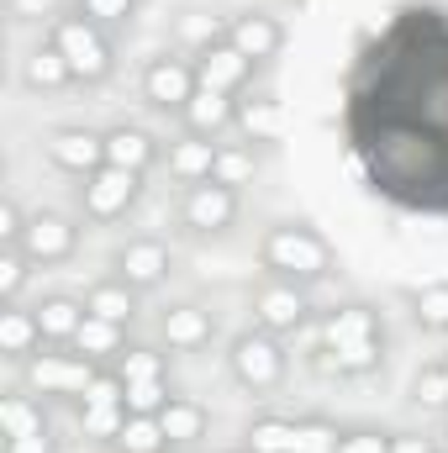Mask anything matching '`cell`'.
Instances as JSON below:
<instances>
[{"label":"cell","instance_id":"obj_1","mask_svg":"<svg viewBox=\"0 0 448 453\" xmlns=\"http://www.w3.org/2000/svg\"><path fill=\"white\" fill-rule=\"evenodd\" d=\"M348 148L375 196L448 211V11L406 5L348 80Z\"/></svg>","mask_w":448,"mask_h":453},{"label":"cell","instance_id":"obj_2","mask_svg":"<svg viewBox=\"0 0 448 453\" xmlns=\"http://www.w3.org/2000/svg\"><path fill=\"white\" fill-rule=\"evenodd\" d=\"M322 369L337 374H369L380 364V317L369 306H337L322 322Z\"/></svg>","mask_w":448,"mask_h":453},{"label":"cell","instance_id":"obj_3","mask_svg":"<svg viewBox=\"0 0 448 453\" xmlns=\"http://www.w3.org/2000/svg\"><path fill=\"white\" fill-rule=\"evenodd\" d=\"M264 269L274 280L306 285V280H322L333 269V248L312 226H269V237H264Z\"/></svg>","mask_w":448,"mask_h":453},{"label":"cell","instance_id":"obj_4","mask_svg":"<svg viewBox=\"0 0 448 453\" xmlns=\"http://www.w3.org/2000/svg\"><path fill=\"white\" fill-rule=\"evenodd\" d=\"M53 48L69 58L74 85H96V80L112 74V42H106L101 27L85 21V16H58V21H53Z\"/></svg>","mask_w":448,"mask_h":453},{"label":"cell","instance_id":"obj_5","mask_svg":"<svg viewBox=\"0 0 448 453\" xmlns=\"http://www.w3.org/2000/svg\"><path fill=\"white\" fill-rule=\"evenodd\" d=\"M227 364H232V374H237V385L243 390H253V395H264V390H274L280 380H285V348L274 333H243V338L232 342V353H227Z\"/></svg>","mask_w":448,"mask_h":453},{"label":"cell","instance_id":"obj_6","mask_svg":"<svg viewBox=\"0 0 448 453\" xmlns=\"http://www.w3.org/2000/svg\"><path fill=\"white\" fill-rule=\"evenodd\" d=\"M96 358H85V353H37L32 364H27V380H32V390H42V395H85L90 385H96Z\"/></svg>","mask_w":448,"mask_h":453},{"label":"cell","instance_id":"obj_7","mask_svg":"<svg viewBox=\"0 0 448 453\" xmlns=\"http://www.w3.org/2000/svg\"><path fill=\"white\" fill-rule=\"evenodd\" d=\"M196 90H201V80H196V64H185V58L164 53L143 69V101L158 111H185L196 101Z\"/></svg>","mask_w":448,"mask_h":453},{"label":"cell","instance_id":"obj_8","mask_svg":"<svg viewBox=\"0 0 448 453\" xmlns=\"http://www.w3.org/2000/svg\"><path fill=\"white\" fill-rule=\"evenodd\" d=\"M137 190H143V174H132V169H116V164H106V169H96L90 180H85V217L90 222H116L132 201H137Z\"/></svg>","mask_w":448,"mask_h":453},{"label":"cell","instance_id":"obj_9","mask_svg":"<svg viewBox=\"0 0 448 453\" xmlns=\"http://www.w3.org/2000/svg\"><path fill=\"white\" fill-rule=\"evenodd\" d=\"M80 422H85L90 438H112L116 443V433L127 422V385H121V374H96V385L80 395Z\"/></svg>","mask_w":448,"mask_h":453},{"label":"cell","instance_id":"obj_10","mask_svg":"<svg viewBox=\"0 0 448 453\" xmlns=\"http://www.w3.org/2000/svg\"><path fill=\"white\" fill-rule=\"evenodd\" d=\"M74 242H80V226L69 222V217H53V211H42V217H32L27 232H21V253L32 258V264H64L69 253H74Z\"/></svg>","mask_w":448,"mask_h":453},{"label":"cell","instance_id":"obj_11","mask_svg":"<svg viewBox=\"0 0 448 453\" xmlns=\"http://www.w3.org/2000/svg\"><path fill=\"white\" fill-rule=\"evenodd\" d=\"M180 217H185L190 232H227L232 217H237V190H232V185H217V180L190 185V196H185Z\"/></svg>","mask_w":448,"mask_h":453},{"label":"cell","instance_id":"obj_12","mask_svg":"<svg viewBox=\"0 0 448 453\" xmlns=\"http://www.w3.org/2000/svg\"><path fill=\"white\" fill-rule=\"evenodd\" d=\"M306 296H301V285H290V280H274L269 290H259V301H253V322L264 327V333H274V338H285V333H296L301 322H306Z\"/></svg>","mask_w":448,"mask_h":453},{"label":"cell","instance_id":"obj_13","mask_svg":"<svg viewBox=\"0 0 448 453\" xmlns=\"http://www.w3.org/2000/svg\"><path fill=\"white\" fill-rule=\"evenodd\" d=\"M253 58H243L232 42H217V48H206V53H196V80H201V90H222V96H237L248 80H253Z\"/></svg>","mask_w":448,"mask_h":453},{"label":"cell","instance_id":"obj_14","mask_svg":"<svg viewBox=\"0 0 448 453\" xmlns=\"http://www.w3.org/2000/svg\"><path fill=\"white\" fill-rule=\"evenodd\" d=\"M48 158H53L58 169L90 180L96 169H106V137H96V132H85V127H64V132L48 137Z\"/></svg>","mask_w":448,"mask_h":453},{"label":"cell","instance_id":"obj_15","mask_svg":"<svg viewBox=\"0 0 448 453\" xmlns=\"http://www.w3.org/2000/svg\"><path fill=\"white\" fill-rule=\"evenodd\" d=\"M227 42H232L243 58L264 64V58H274V53H280L285 27H280L274 16H264V11H248V16H232V21H227Z\"/></svg>","mask_w":448,"mask_h":453},{"label":"cell","instance_id":"obj_16","mask_svg":"<svg viewBox=\"0 0 448 453\" xmlns=\"http://www.w3.org/2000/svg\"><path fill=\"white\" fill-rule=\"evenodd\" d=\"M169 274V248L158 242V237H137V242H127L121 253H116V280H127L132 290H148V285H158Z\"/></svg>","mask_w":448,"mask_h":453},{"label":"cell","instance_id":"obj_17","mask_svg":"<svg viewBox=\"0 0 448 453\" xmlns=\"http://www.w3.org/2000/svg\"><path fill=\"white\" fill-rule=\"evenodd\" d=\"M217 153H222V148H217L212 137H196V132H190V137H180V142L169 148V174H174L180 185H206V180L217 174Z\"/></svg>","mask_w":448,"mask_h":453},{"label":"cell","instance_id":"obj_18","mask_svg":"<svg viewBox=\"0 0 448 453\" xmlns=\"http://www.w3.org/2000/svg\"><path fill=\"white\" fill-rule=\"evenodd\" d=\"M180 116L190 121V132H196V137H217L222 127L237 121V96H222V90H196V101H190Z\"/></svg>","mask_w":448,"mask_h":453},{"label":"cell","instance_id":"obj_19","mask_svg":"<svg viewBox=\"0 0 448 453\" xmlns=\"http://www.w3.org/2000/svg\"><path fill=\"white\" fill-rule=\"evenodd\" d=\"M237 127L248 132V142H280L285 137V111L274 96H248L237 101Z\"/></svg>","mask_w":448,"mask_h":453},{"label":"cell","instance_id":"obj_20","mask_svg":"<svg viewBox=\"0 0 448 453\" xmlns=\"http://www.w3.org/2000/svg\"><path fill=\"white\" fill-rule=\"evenodd\" d=\"M164 342L174 353H190V348L212 342V311H201V306H169L164 311Z\"/></svg>","mask_w":448,"mask_h":453},{"label":"cell","instance_id":"obj_21","mask_svg":"<svg viewBox=\"0 0 448 453\" xmlns=\"http://www.w3.org/2000/svg\"><path fill=\"white\" fill-rule=\"evenodd\" d=\"M32 433H48L42 406H37L27 390L0 395V438H5V443H16V438H32Z\"/></svg>","mask_w":448,"mask_h":453},{"label":"cell","instance_id":"obj_22","mask_svg":"<svg viewBox=\"0 0 448 453\" xmlns=\"http://www.w3.org/2000/svg\"><path fill=\"white\" fill-rule=\"evenodd\" d=\"M158 422H164L169 449H174V443H196V438H206V406H201V401L169 395V406L158 411Z\"/></svg>","mask_w":448,"mask_h":453},{"label":"cell","instance_id":"obj_23","mask_svg":"<svg viewBox=\"0 0 448 453\" xmlns=\"http://www.w3.org/2000/svg\"><path fill=\"white\" fill-rule=\"evenodd\" d=\"M85 311H90V317H101V322L127 327V322H132V311H137V290H132L127 280H106V285H96V290L85 296Z\"/></svg>","mask_w":448,"mask_h":453},{"label":"cell","instance_id":"obj_24","mask_svg":"<svg viewBox=\"0 0 448 453\" xmlns=\"http://www.w3.org/2000/svg\"><path fill=\"white\" fill-rule=\"evenodd\" d=\"M37 342H42L37 311H21V306H5V311H0V353H5V358H32Z\"/></svg>","mask_w":448,"mask_h":453},{"label":"cell","instance_id":"obj_25","mask_svg":"<svg viewBox=\"0 0 448 453\" xmlns=\"http://www.w3.org/2000/svg\"><path fill=\"white\" fill-rule=\"evenodd\" d=\"M21 80L32 85V90H64V85H74V69H69V58L48 42V48H37V53H27V64H21Z\"/></svg>","mask_w":448,"mask_h":453},{"label":"cell","instance_id":"obj_26","mask_svg":"<svg viewBox=\"0 0 448 453\" xmlns=\"http://www.w3.org/2000/svg\"><path fill=\"white\" fill-rule=\"evenodd\" d=\"M106 164L143 174V169L153 164V137L137 132V127H116V132H106Z\"/></svg>","mask_w":448,"mask_h":453},{"label":"cell","instance_id":"obj_27","mask_svg":"<svg viewBox=\"0 0 448 453\" xmlns=\"http://www.w3.org/2000/svg\"><path fill=\"white\" fill-rule=\"evenodd\" d=\"M85 317H90V311H85L80 301H69V296H53V301L37 306V327H42L48 342H74V333H80Z\"/></svg>","mask_w":448,"mask_h":453},{"label":"cell","instance_id":"obj_28","mask_svg":"<svg viewBox=\"0 0 448 453\" xmlns=\"http://www.w3.org/2000/svg\"><path fill=\"white\" fill-rule=\"evenodd\" d=\"M121 333H127V327H116V322L85 317L69 348H74V353H85V358H96V364H101V358H121Z\"/></svg>","mask_w":448,"mask_h":453},{"label":"cell","instance_id":"obj_29","mask_svg":"<svg viewBox=\"0 0 448 453\" xmlns=\"http://www.w3.org/2000/svg\"><path fill=\"white\" fill-rule=\"evenodd\" d=\"M248 453H301V422L264 417L248 427Z\"/></svg>","mask_w":448,"mask_h":453},{"label":"cell","instance_id":"obj_30","mask_svg":"<svg viewBox=\"0 0 448 453\" xmlns=\"http://www.w3.org/2000/svg\"><path fill=\"white\" fill-rule=\"evenodd\" d=\"M116 449L121 453H164L169 449L164 422H158V417H132V411H127V422H121V433H116Z\"/></svg>","mask_w":448,"mask_h":453},{"label":"cell","instance_id":"obj_31","mask_svg":"<svg viewBox=\"0 0 448 453\" xmlns=\"http://www.w3.org/2000/svg\"><path fill=\"white\" fill-rule=\"evenodd\" d=\"M116 374H121V385H158V380H164V353H153V348H127V353L116 358Z\"/></svg>","mask_w":448,"mask_h":453},{"label":"cell","instance_id":"obj_32","mask_svg":"<svg viewBox=\"0 0 448 453\" xmlns=\"http://www.w3.org/2000/svg\"><path fill=\"white\" fill-rule=\"evenodd\" d=\"M412 311H417L422 327L448 333V285H428V290H417V296H412Z\"/></svg>","mask_w":448,"mask_h":453},{"label":"cell","instance_id":"obj_33","mask_svg":"<svg viewBox=\"0 0 448 453\" xmlns=\"http://www.w3.org/2000/svg\"><path fill=\"white\" fill-rule=\"evenodd\" d=\"M248 174H253V148H222L217 153V174H212L217 185L237 190V185H248Z\"/></svg>","mask_w":448,"mask_h":453},{"label":"cell","instance_id":"obj_34","mask_svg":"<svg viewBox=\"0 0 448 453\" xmlns=\"http://www.w3.org/2000/svg\"><path fill=\"white\" fill-rule=\"evenodd\" d=\"M412 401H417V406H428V411H448V374H444V364H438V369H428V374H417Z\"/></svg>","mask_w":448,"mask_h":453},{"label":"cell","instance_id":"obj_35","mask_svg":"<svg viewBox=\"0 0 448 453\" xmlns=\"http://www.w3.org/2000/svg\"><path fill=\"white\" fill-rule=\"evenodd\" d=\"M132 11H137V0H80V16L96 27H121V21H132Z\"/></svg>","mask_w":448,"mask_h":453},{"label":"cell","instance_id":"obj_36","mask_svg":"<svg viewBox=\"0 0 448 453\" xmlns=\"http://www.w3.org/2000/svg\"><path fill=\"white\" fill-rule=\"evenodd\" d=\"M169 406V385L158 380V385H127V411L132 417H158Z\"/></svg>","mask_w":448,"mask_h":453},{"label":"cell","instance_id":"obj_37","mask_svg":"<svg viewBox=\"0 0 448 453\" xmlns=\"http://www.w3.org/2000/svg\"><path fill=\"white\" fill-rule=\"evenodd\" d=\"M180 37L190 42V53H206V48H217V42L227 37V27H217L212 16H190V21L180 27Z\"/></svg>","mask_w":448,"mask_h":453},{"label":"cell","instance_id":"obj_38","mask_svg":"<svg viewBox=\"0 0 448 453\" xmlns=\"http://www.w3.org/2000/svg\"><path fill=\"white\" fill-rule=\"evenodd\" d=\"M27 264H32V258H27L21 248H5V253H0V296H5V301H16V290H21V280H27Z\"/></svg>","mask_w":448,"mask_h":453},{"label":"cell","instance_id":"obj_39","mask_svg":"<svg viewBox=\"0 0 448 453\" xmlns=\"http://www.w3.org/2000/svg\"><path fill=\"white\" fill-rule=\"evenodd\" d=\"M337 453H390V438L385 433H343Z\"/></svg>","mask_w":448,"mask_h":453},{"label":"cell","instance_id":"obj_40","mask_svg":"<svg viewBox=\"0 0 448 453\" xmlns=\"http://www.w3.org/2000/svg\"><path fill=\"white\" fill-rule=\"evenodd\" d=\"M21 232H27V222H21L16 201H0V242H5V248H16V242H21Z\"/></svg>","mask_w":448,"mask_h":453},{"label":"cell","instance_id":"obj_41","mask_svg":"<svg viewBox=\"0 0 448 453\" xmlns=\"http://www.w3.org/2000/svg\"><path fill=\"white\" fill-rule=\"evenodd\" d=\"M390 453H438V449H433V438H417V433H396V438H390Z\"/></svg>","mask_w":448,"mask_h":453},{"label":"cell","instance_id":"obj_42","mask_svg":"<svg viewBox=\"0 0 448 453\" xmlns=\"http://www.w3.org/2000/svg\"><path fill=\"white\" fill-rule=\"evenodd\" d=\"M5 453H53V438H48V433H32V438L5 443Z\"/></svg>","mask_w":448,"mask_h":453},{"label":"cell","instance_id":"obj_43","mask_svg":"<svg viewBox=\"0 0 448 453\" xmlns=\"http://www.w3.org/2000/svg\"><path fill=\"white\" fill-rule=\"evenodd\" d=\"M48 5H53V0H11V16L37 21V16H48Z\"/></svg>","mask_w":448,"mask_h":453},{"label":"cell","instance_id":"obj_44","mask_svg":"<svg viewBox=\"0 0 448 453\" xmlns=\"http://www.w3.org/2000/svg\"><path fill=\"white\" fill-rule=\"evenodd\" d=\"M438 453H448V427H444V449H438Z\"/></svg>","mask_w":448,"mask_h":453},{"label":"cell","instance_id":"obj_45","mask_svg":"<svg viewBox=\"0 0 448 453\" xmlns=\"http://www.w3.org/2000/svg\"><path fill=\"white\" fill-rule=\"evenodd\" d=\"M444 374H448V358H444Z\"/></svg>","mask_w":448,"mask_h":453},{"label":"cell","instance_id":"obj_46","mask_svg":"<svg viewBox=\"0 0 448 453\" xmlns=\"http://www.w3.org/2000/svg\"><path fill=\"white\" fill-rule=\"evenodd\" d=\"M243 453H248V449H243Z\"/></svg>","mask_w":448,"mask_h":453}]
</instances>
